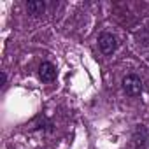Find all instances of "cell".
Wrapping results in <instances>:
<instances>
[{"mask_svg": "<svg viewBox=\"0 0 149 149\" xmlns=\"http://www.w3.org/2000/svg\"><path fill=\"white\" fill-rule=\"evenodd\" d=\"M123 90L126 91V95L130 97H139L142 93V81L139 76H135V74H130V76H126L123 79Z\"/></svg>", "mask_w": 149, "mask_h": 149, "instance_id": "6da1fadb", "label": "cell"}, {"mask_svg": "<svg viewBox=\"0 0 149 149\" xmlns=\"http://www.w3.org/2000/svg\"><path fill=\"white\" fill-rule=\"evenodd\" d=\"M98 47H100V51L104 54H112L116 51V47H118V40H116V37L112 33L105 32V33H102L98 37Z\"/></svg>", "mask_w": 149, "mask_h": 149, "instance_id": "7a4b0ae2", "label": "cell"}, {"mask_svg": "<svg viewBox=\"0 0 149 149\" xmlns=\"http://www.w3.org/2000/svg\"><path fill=\"white\" fill-rule=\"evenodd\" d=\"M39 77L44 83H53L56 79V67L49 61H42L39 67Z\"/></svg>", "mask_w": 149, "mask_h": 149, "instance_id": "3957f363", "label": "cell"}, {"mask_svg": "<svg viewBox=\"0 0 149 149\" xmlns=\"http://www.w3.org/2000/svg\"><path fill=\"white\" fill-rule=\"evenodd\" d=\"M46 9V4L42 2V0H30V2L26 4V11L32 14V16H39L42 14Z\"/></svg>", "mask_w": 149, "mask_h": 149, "instance_id": "277c9868", "label": "cell"}, {"mask_svg": "<svg viewBox=\"0 0 149 149\" xmlns=\"http://www.w3.org/2000/svg\"><path fill=\"white\" fill-rule=\"evenodd\" d=\"M0 79H2V81H0V84H2V90L6 88V84H7V74L6 72H2V74H0Z\"/></svg>", "mask_w": 149, "mask_h": 149, "instance_id": "5b68a950", "label": "cell"}]
</instances>
